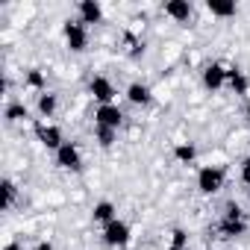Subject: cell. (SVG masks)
Segmentation results:
<instances>
[{"label":"cell","mask_w":250,"mask_h":250,"mask_svg":"<svg viewBox=\"0 0 250 250\" xmlns=\"http://www.w3.org/2000/svg\"><path fill=\"white\" fill-rule=\"evenodd\" d=\"M103 241L109 244V247H127L130 244V227L124 224V221H109L106 227H103Z\"/></svg>","instance_id":"cell-4"},{"label":"cell","mask_w":250,"mask_h":250,"mask_svg":"<svg viewBox=\"0 0 250 250\" xmlns=\"http://www.w3.org/2000/svg\"><path fill=\"white\" fill-rule=\"evenodd\" d=\"M56 165L62 171H80L83 168V153L74 142H65L59 150H56Z\"/></svg>","instance_id":"cell-5"},{"label":"cell","mask_w":250,"mask_h":250,"mask_svg":"<svg viewBox=\"0 0 250 250\" xmlns=\"http://www.w3.org/2000/svg\"><path fill=\"white\" fill-rule=\"evenodd\" d=\"M194 156H197V150H194V145H188V142H183V145H177V147H174V159H177V162H183V165L194 162Z\"/></svg>","instance_id":"cell-17"},{"label":"cell","mask_w":250,"mask_h":250,"mask_svg":"<svg viewBox=\"0 0 250 250\" xmlns=\"http://www.w3.org/2000/svg\"><path fill=\"white\" fill-rule=\"evenodd\" d=\"M27 85L30 88H36V91H47V80H44V74L39 71V68H33V71H27Z\"/></svg>","instance_id":"cell-19"},{"label":"cell","mask_w":250,"mask_h":250,"mask_svg":"<svg viewBox=\"0 0 250 250\" xmlns=\"http://www.w3.org/2000/svg\"><path fill=\"white\" fill-rule=\"evenodd\" d=\"M241 183H244V186H250V156L241 162Z\"/></svg>","instance_id":"cell-24"},{"label":"cell","mask_w":250,"mask_h":250,"mask_svg":"<svg viewBox=\"0 0 250 250\" xmlns=\"http://www.w3.org/2000/svg\"><path fill=\"white\" fill-rule=\"evenodd\" d=\"M6 121H9V124L27 121V106H24V103H9V106H6Z\"/></svg>","instance_id":"cell-20"},{"label":"cell","mask_w":250,"mask_h":250,"mask_svg":"<svg viewBox=\"0 0 250 250\" xmlns=\"http://www.w3.org/2000/svg\"><path fill=\"white\" fill-rule=\"evenodd\" d=\"M247 124H250V106H247Z\"/></svg>","instance_id":"cell-27"},{"label":"cell","mask_w":250,"mask_h":250,"mask_svg":"<svg viewBox=\"0 0 250 250\" xmlns=\"http://www.w3.org/2000/svg\"><path fill=\"white\" fill-rule=\"evenodd\" d=\"M94 124H97V127H109V130H118L121 124H124V112H121L115 103L97 106V109H94Z\"/></svg>","instance_id":"cell-6"},{"label":"cell","mask_w":250,"mask_h":250,"mask_svg":"<svg viewBox=\"0 0 250 250\" xmlns=\"http://www.w3.org/2000/svg\"><path fill=\"white\" fill-rule=\"evenodd\" d=\"M62 33H65V42H68V47L74 53H83L88 47V33H85V24L83 21H65Z\"/></svg>","instance_id":"cell-3"},{"label":"cell","mask_w":250,"mask_h":250,"mask_svg":"<svg viewBox=\"0 0 250 250\" xmlns=\"http://www.w3.org/2000/svg\"><path fill=\"white\" fill-rule=\"evenodd\" d=\"M218 229H221V235H224V238H238V235H244V232H247V224H244V212H241V206L227 203V209H224V218H221Z\"/></svg>","instance_id":"cell-1"},{"label":"cell","mask_w":250,"mask_h":250,"mask_svg":"<svg viewBox=\"0 0 250 250\" xmlns=\"http://www.w3.org/2000/svg\"><path fill=\"white\" fill-rule=\"evenodd\" d=\"M227 85H229L235 94H247L250 80L244 77V71H238V68H227Z\"/></svg>","instance_id":"cell-13"},{"label":"cell","mask_w":250,"mask_h":250,"mask_svg":"<svg viewBox=\"0 0 250 250\" xmlns=\"http://www.w3.org/2000/svg\"><path fill=\"white\" fill-rule=\"evenodd\" d=\"M88 94L97 100V106H106V103H115V85L106 80V77H91V83H88Z\"/></svg>","instance_id":"cell-8"},{"label":"cell","mask_w":250,"mask_h":250,"mask_svg":"<svg viewBox=\"0 0 250 250\" xmlns=\"http://www.w3.org/2000/svg\"><path fill=\"white\" fill-rule=\"evenodd\" d=\"M127 100L136 103V106H147V103L153 100L150 85H145V83H130V88H127Z\"/></svg>","instance_id":"cell-12"},{"label":"cell","mask_w":250,"mask_h":250,"mask_svg":"<svg viewBox=\"0 0 250 250\" xmlns=\"http://www.w3.org/2000/svg\"><path fill=\"white\" fill-rule=\"evenodd\" d=\"M15 197H18V188L12 180H3V209H12L15 206Z\"/></svg>","instance_id":"cell-21"},{"label":"cell","mask_w":250,"mask_h":250,"mask_svg":"<svg viewBox=\"0 0 250 250\" xmlns=\"http://www.w3.org/2000/svg\"><path fill=\"white\" fill-rule=\"evenodd\" d=\"M94 136H97V145L109 150V147L115 145V139H118V130H109V127H94Z\"/></svg>","instance_id":"cell-18"},{"label":"cell","mask_w":250,"mask_h":250,"mask_svg":"<svg viewBox=\"0 0 250 250\" xmlns=\"http://www.w3.org/2000/svg\"><path fill=\"white\" fill-rule=\"evenodd\" d=\"M124 42H127V47H130V56H133V59H139V56L145 53V42H142V39H136L133 33L124 36Z\"/></svg>","instance_id":"cell-22"},{"label":"cell","mask_w":250,"mask_h":250,"mask_svg":"<svg viewBox=\"0 0 250 250\" xmlns=\"http://www.w3.org/2000/svg\"><path fill=\"white\" fill-rule=\"evenodd\" d=\"M186 244H188L186 229H174V232H171V244H168V250H186Z\"/></svg>","instance_id":"cell-23"},{"label":"cell","mask_w":250,"mask_h":250,"mask_svg":"<svg viewBox=\"0 0 250 250\" xmlns=\"http://www.w3.org/2000/svg\"><path fill=\"white\" fill-rule=\"evenodd\" d=\"M221 186H224V168L206 165V168L197 171V188H200V194H215V191H221Z\"/></svg>","instance_id":"cell-2"},{"label":"cell","mask_w":250,"mask_h":250,"mask_svg":"<svg viewBox=\"0 0 250 250\" xmlns=\"http://www.w3.org/2000/svg\"><path fill=\"white\" fill-rule=\"evenodd\" d=\"M36 139L42 142V147H47V150H53V153L65 145L62 130L56 127V124H39V127H36Z\"/></svg>","instance_id":"cell-7"},{"label":"cell","mask_w":250,"mask_h":250,"mask_svg":"<svg viewBox=\"0 0 250 250\" xmlns=\"http://www.w3.org/2000/svg\"><path fill=\"white\" fill-rule=\"evenodd\" d=\"M203 85H206L209 91H218V88H224V85H227V68H224L221 62H212V65H206V68H203Z\"/></svg>","instance_id":"cell-9"},{"label":"cell","mask_w":250,"mask_h":250,"mask_svg":"<svg viewBox=\"0 0 250 250\" xmlns=\"http://www.w3.org/2000/svg\"><path fill=\"white\" fill-rule=\"evenodd\" d=\"M56 106H59V100H56V94H50V91H44V94H39V112H42L44 118H50V115L56 112Z\"/></svg>","instance_id":"cell-16"},{"label":"cell","mask_w":250,"mask_h":250,"mask_svg":"<svg viewBox=\"0 0 250 250\" xmlns=\"http://www.w3.org/2000/svg\"><path fill=\"white\" fill-rule=\"evenodd\" d=\"M165 15L183 24V21L191 18V3H188V0H168V3H165Z\"/></svg>","instance_id":"cell-11"},{"label":"cell","mask_w":250,"mask_h":250,"mask_svg":"<svg viewBox=\"0 0 250 250\" xmlns=\"http://www.w3.org/2000/svg\"><path fill=\"white\" fill-rule=\"evenodd\" d=\"M94 221H100L103 227H106L109 221H115V203H109V200H100V203L94 206Z\"/></svg>","instance_id":"cell-15"},{"label":"cell","mask_w":250,"mask_h":250,"mask_svg":"<svg viewBox=\"0 0 250 250\" xmlns=\"http://www.w3.org/2000/svg\"><path fill=\"white\" fill-rule=\"evenodd\" d=\"M3 250H24V247H21V244H18V241H9V244H6V247H3Z\"/></svg>","instance_id":"cell-26"},{"label":"cell","mask_w":250,"mask_h":250,"mask_svg":"<svg viewBox=\"0 0 250 250\" xmlns=\"http://www.w3.org/2000/svg\"><path fill=\"white\" fill-rule=\"evenodd\" d=\"M206 9H209L212 15H218V18H232V15L238 12L235 3H229V0H209Z\"/></svg>","instance_id":"cell-14"},{"label":"cell","mask_w":250,"mask_h":250,"mask_svg":"<svg viewBox=\"0 0 250 250\" xmlns=\"http://www.w3.org/2000/svg\"><path fill=\"white\" fill-rule=\"evenodd\" d=\"M247 191H250V186H247Z\"/></svg>","instance_id":"cell-28"},{"label":"cell","mask_w":250,"mask_h":250,"mask_svg":"<svg viewBox=\"0 0 250 250\" xmlns=\"http://www.w3.org/2000/svg\"><path fill=\"white\" fill-rule=\"evenodd\" d=\"M77 12H80L83 24H100L103 21V6L97 3V0H83V3L77 6Z\"/></svg>","instance_id":"cell-10"},{"label":"cell","mask_w":250,"mask_h":250,"mask_svg":"<svg viewBox=\"0 0 250 250\" xmlns=\"http://www.w3.org/2000/svg\"><path fill=\"white\" fill-rule=\"evenodd\" d=\"M33 250H53V244H50V241H39Z\"/></svg>","instance_id":"cell-25"}]
</instances>
